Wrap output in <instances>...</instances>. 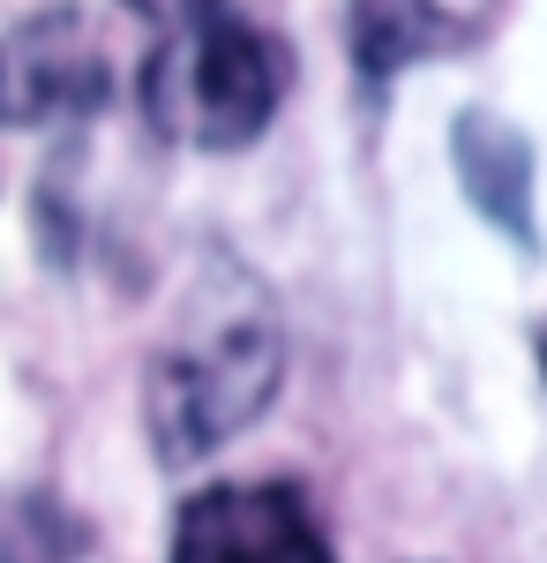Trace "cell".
<instances>
[{
  "instance_id": "52a82bcc",
  "label": "cell",
  "mask_w": 547,
  "mask_h": 563,
  "mask_svg": "<svg viewBox=\"0 0 547 563\" xmlns=\"http://www.w3.org/2000/svg\"><path fill=\"white\" fill-rule=\"evenodd\" d=\"M83 526L45 488H0V563H76Z\"/></svg>"
},
{
  "instance_id": "8992f818",
  "label": "cell",
  "mask_w": 547,
  "mask_h": 563,
  "mask_svg": "<svg viewBox=\"0 0 547 563\" xmlns=\"http://www.w3.org/2000/svg\"><path fill=\"white\" fill-rule=\"evenodd\" d=\"M345 45H353V68L360 84H390L405 76L413 60H435L458 45V23L435 8V0H353L345 8Z\"/></svg>"
},
{
  "instance_id": "9c48e42d",
  "label": "cell",
  "mask_w": 547,
  "mask_h": 563,
  "mask_svg": "<svg viewBox=\"0 0 547 563\" xmlns=\"http://www.w3.org/2000/svg\"><path fill=\"white\" fill-rule=\"evenodd\" d=\"M540 376H547V331H540Z\"/></svg>"
},
{
  "instance_id": "7a4b0ae2",
  "label": "cell",
  "mask_w": 547,
  "mask_h": 563,
  "mask_svg": "<svg viewBox=\"0 0 547 563\" xmlns=\"http://www.w3.org/2000/svg\"><path fill=\"white\" fill-rule=\"evenodd\" d=\"M286 45L241 15L172 23L143 60V121L180 151H248L286 98Z\"/></svg>"
},
{
  "instance_id": "3957f363",
  "label": "cell",
  "mask_w": 547,
  "mask_h": 563,
  "mask_svg": "<svg viewBox=\"0 0 547 563\" xmlns=\"http://www.w3.org/2000/svg\"><path fill=\"white\" fill-rule=\"evenodd\" d=\"M105 98L113 68L83 8H38L0 38V129H68Z\"/></svg>"
},
{
  "instance_id": "5b68a950",
  "label": "cell",
  "mask_w": 547,
  "mask_h": 563,
  "mask_svg": "<svg viewBox=\"0 0 547 563\" xmlns=\"http://www.w3.org/2000/svg\"><path fill=\"white\" fill-rule=\"evenodd\" d=\"M450 166H458L465 203L533 256L540 225H533V143H525V129H510L488 106H465L450 121Z\"/></svg>"
},
{
  "instance_id": "ba28073f",
  "label": "cell",
  "mask_w": 547,
  "mask_h": 563,
  "mask_svg": "<svg viewBox=\"0 0 547 563\" xmlns=\"http://www.w3.org/2000/svg\"><path fill=\"white\" fill-rule=\"evenodd\" d=\"M127 8H135V15H150V23H196V15H211L217 0H127Z\"/></svg>"
},
{
  "instance_id": "6da1fadb",
  "label": "cell",
  "mask_w": 547,
  "mask_h": 563,
  "mask_svg": "<svg viewBox=\"0 0 547 563\" xmlns=\"http://www.w3.org/2000/svg\"><path fill=\"white\" fill-rule=\"evenodd\" d=\"M286 384V323L233 256H211L188 286L180 323L143 368V429L158 466H196L263 421Z\"/></svg>"
},
{
  "instance_id": "277c9868",
  "label": "cell",
  "mask_w": 547,
  "mask_h": 563,
  "mask_svg": "<svg viewBox=\"0 0 547 563\" xmlns=\"http://www.w3.org/2000/svg\"><path fill=\"white\" fill-rule=\"evenodd\" d=\"M166 563H337V556L300 488L225 481V488H196L180 504Z\"/></svg>"
}]
</instances>
